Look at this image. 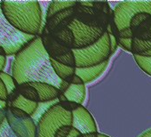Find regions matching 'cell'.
Here are the masks:
<instances>
[{"instance_id":"obj_1","label":"cell","mask_w":151,"mask_h":137,"mask_svg":"<svg viewBox=\"0 0 151 137\" xmlns=\"http://www.w3.org/2000/svg\"><path fill=\"white\" fill-rule=\"evenodd\" d=\"M12 76L19 85L29 82H44L58 87L62 94L70 85L55 74L40 36L29 41L14 55L12 63Z\"/></svg>"},{"instance_id":"obj_2","label":"cell","mask_w":151,"mask_h":137,"mask_svg":"<svg viewBox=\"0 0 151 137\" xmlns=\"http://www.w3.org/2000/svg\"><path fill=\"white\" fill-rule=\"evenodd\" d=\"M0 7L16 30L34 37L41 35L43 12L38 1H0Z\"/></svg>"},{"instance_id":"obj_3","label":"cell","mask_w":151,"mask_h":137,"mask_svg":"<svg viewBox=\"0 0 151 137\" xmlns=\"http://www.w3.org/2000/svg\"><path fill=\"white\" fill-rule=\"evenodd\" d=\"M76 68H90L109 61L111 53L110 36L107 31L103 37L94 45L83 48L73 49Z\"/></svg>"},{"instance_id":"obj_4","label":"cell","mask_w":151,"mask_h":137,"mask_svg":"<svg viewBox=\"0 0 151 137\" xmlns=\"http://www.w3.org/2000/svg\"><path fill=\"white\" fill-rule=\"evenodd\" d=\"M73 115L61 108L59 102L50 107L37 124V137H54L56 131L62 125H72Z\"/></svg>"},{"instance_id":"obj_5","label":"cell","mask_w":151,"mask_h":137,"mask_svg":"<svg viewBox=\"0 0 151 137\" xmlns=\"http://www.w3.org/2000/svg\"><path fill=\"white\" fill-rule=\"evenodd\" d=\"M36 37L24 34L13 27L5 17L0 7V45L6 50V55H15Z\"/></svg>"},{"instance_id":"obj_6","label":"cell","mask_w":151,"mask_h":137,"mask_svg":"<svg viewBox=\"0 0 151 137\" xmlns=\"http://www.w3.org/2000/svg\"><path fill=\"white\" fill-rule=\"evenodd\" d=\"M139 13L151 14V1H124L113 10V19L118 30L130 28L132 18Z\"/></svg>"},{"instance_id":"obj_7","label":"cell","mask_w":151,"mask_h":137,"mask_svg":"<svg viewBox=\"0 0 151 137\" xmlns=\"http://www.w3.org/2000/svg\"><path fill=\"white\" fill-rule=\"evenodd\" d=\"M68 28L72 30L74 35V49H83L94 45L100 41L107 32L106 29L90 27L76 19Z\"/></svg>"},{"instance_id":"obj_8","label":"cell","mask_w":151,"mask_h":137,"mask_svg":"<svg viewBox=\"0 0 151 137\" xmlns=\"http://www.w3.org/2000/svg\"><path fill=\"white\" fill-rule=\"evenodd\" d=\"M112 14L108 15L104 13L97 12L93 7H88L81 5L79 1H77V5L75 6V19L90 27L108 30Z\"/></svg>"},{"instance_id":"obj_9","label":"cell","mask_w":151,"mask_h":137,"mask_svg":"<svg viewBox=\"0 0 151 137\" xmlns=\"http://www.w3.org/2000/svg\"><path fill=\"white\" fill-rule=\"evenodd\" d=\"M6 120L18 137H37V123L32 117L26 118H14L6 108Z\"/></svg>"},{"instance_id":"obj_10","label":"cell","mask_w":151,"mask_h":137,"mask_svg":"<svg viewBox=\"0 0 151 137\" xmlns=\"http://www.w3.org/2000/svg\"><path fill=\"white\" fill-rule=\"evenodd\" d=\"M74 20L75 7L62 10L52 15L50 19L45 20L41 33L50 34L55 31L61 30L65 28H68V26L72 23Z\"/></svg>"},{"instance_id":"obj_11","label":"cell","mask_w":151,"mask_h":137,"mask_svg":"<svg viewBox=\"0 0 151 137\" xmlns=\"http://www.w3.org/2000/svg\"><path fill=\"white\" fill-rule=\"evenodd\" d=\"M130 29L132 31V38L140 40H151V14L139 13L130 22Z\"/></svg>"},{"instance_id":"obj_12","label":"cell","mask_w":151,"mask_h":137,"mask_svg":"<svg viewBox=\"0 0 151 137\" xmlns=\"http://www.w3.org/2000/svg\"><path fill=\"white\" fill-rule=\"evenodd\" d=\"M72 126L78 129L81 133L86 134L90 133H98L95 120L86 107L81 105L72 113Z\"/></svg>"},{"instance_id":"obj_13","label":"cell","mask_w":151,"mask_h":137,"mask_svg":"<svg viewBox=\"0 0 151 137\" xmlns=\"http://www.w3.org/2000/svg\"><path fill=\"white\" fill-rule=\"evenodd\" d=\"M40 37H41L43 45H44L46 53H48L50 59L57 61L60 57H61L72 51V49H69V48L59 44L49 34L41 33Z\"/></svg>"},{"instance_id":"obj_14","label":"cell","mask_w":151,"mask_h":137,"mask_svg":"<svg viewBox=\"0 0 151 137\" xmlns=\"http://www.w3.org/2000/svg\"><path fill=\"white\" fill-rule=\"evenodd\" d=\"M31 86H33L38 92L40 102H50L57 101L59 96L62 94L60 90L50 84L44 82H29Z\"/></svg>"},{"instance_id":"obj_15","label":"cell","mask_w":151,"mask_h":137,"mask_svg":"<svg viewBox=\"0 0 151 137\" xmlns=\"http://www.w3.org/2000/svg\"><path fill=\"white\" fill-rule=\"evenodd\" d=\"M109 61H105L98 66L90 67V68H76V74L82 79V80L86 85L89 84L96 80L103 74V72L108 67Z\"/></svg>"},{"instance_id":"obj_16","label":"cell","mask_w":151,"mask_h":137,"mask_svg":"<svg viewBox=\"0 0 151 137\" xmlns=\"http://www.w3.org/2000/svg\"><path fill=\"white\" fill-rule=\"evenodd\" d=\"M86 85H73L70 84L68 88L63 93L68 101L77 102L80 105L83 104L86 96Z\"/></svg>"},{"instance_id":"obj_17","label":"cell","mask_w":151,"mask_h":137,"mask_svg":"<svg viewBox=\"0 0 151 137\" xmlns=\"http://www.w3.org/2000/svg\"><path fill=\"white\" fill-rule=\"evenodd\" d=\"M50 60H51V64L52 66V68H53L55 74L61 80L67 82L68 84H70L74 75L76 74V68L60 64L52 59H50Z\"/></svg>"},{"instance_id":"obj_18","label":"cell","mask_w":151,"mask_h":137,"mask_svg":"<svg viewBox=\"0 0 151 137\" xmlns=\"http://www.w3.org/2000/svg\"><path fill=\"white\" fill-rule=\"evenodd\" d=\"M49 35L59 44H60L69 49H72V50L74 49L75 38H74L73 32L69 28H65L61 30L50 33Z\"/></svg>"},{"instance_id":"obj_19","label":"cell","mask_w":151,"mask_h":137,"mask_svg":"<svg viewBox=\"0 0 151 137\" xmlns=\"http://www.w3.org/2000/svg\"><path fill=\"white\" fill-rule=\"evenodd\" d=\"M133 55L139 56H151V40L132 39V52Z\"/></svg>"},{"instance_id":"obj_20","label":"cell","mask_w":151,"mask_h":137,"mask_svg":"<svg viewBox=\"0 0 151 137\" xmlns=\"http://www.w3.org/2000/svg\"><path fill=\"white\" fill-rule=\"evenodd\" d=\"M8 106H14L16 108H19L22 110H24L25 112H27L29 115H30L31 117L36 113V111L38 109L39 103L38 102H31L29 101L25 98H23L21 94L17 97L16 100H14L10 105Z\"/></svg>"},{"instance_id":"obj_21","label":"cell","mask_w":151,"mask_h":137,"mask_svg":"<svg viewBox=\"0 0 151 137\" xmlns=\"http://www.w3.org/2000/svg\"><path fill=\"white\" fill-rule=\"evenodd\" d=\"M77 5V1H52L50 3L47 12L45 14V20L50 19L55 14L68 8L75 7Z\"/></svg>"},{"instance_id":"obj_22","label":"cell","mask_w":151,"mask_h":137,"mask_svg":"<svg viewBox=\"0 0 151 137\" xmlns=\"http://www.w3.org/2000/svg\"><path fill=\"white\" fill-rule=\"evenodd\" d=\"M19 91H20V94L31 102H40V98H39V94L37 90L30 85V83H23L22 85H19L18 87Z\"/></svg>"},{"instance_id":"obj_23","label":"cell","mask_w":151,"mask_h":137,"mask_svg":"<svg viewBox=\"0 0 151 137\" xmlns=\"http://www.w3.org/2000/svg\"><path fill=\"white\" fill-rule=\"evenodd\" d=\"M133 57L136 63L141 70L147 75L151 76V56L146 57V56L133 55Z\"/></svg>"},{"instance_id":"obj_24","label":"cell","mask_w":151,"mask_h":137,"mask_svg":"<svg viewBox=\"0 0 151 137\" xmlns=\"http://www.w3.org/2000/svg\"><path fill=\"white\" fill-rule=\"evenodd\" d=\"M0 78H1V79L3 80V82L5 83V85L7 88L8 94H11L14 90H15L19 87V84L16 81V79L12 75H10L5 71L0 72Z\"/></svg>"},{"instance_id":"obj_25","label":"cell","mask_w":151,"mask_h":137,"mask_svg":"<svg viewBox=\"0 0 151 137\" xmlns=\"http://www.w3.org/2000/svg\"><path fill=\"white\" fill-rule=\"evenodd\" d=\"M0 137H18L14 133L6 120H5L0 126Z\"/></svg>"},{"instance_id":"obj_26","label":"cell","mask_w":151,"mask_h":137,"mask_svg":"<svg viewBox=\"0 0 151 137\" xmlns=\"http://www.w3.org/2000/svg\"><path fill=\"white\" fill-rule=\"evenodd\" d=\"M60 105L61 106L62 109H64L66 111H68V112H71L73 113L76 110H78L81 105L77 103V102H71V101H68V99L65 100V101H61V102H59Z\"/></svg>"},{"instance_id":"obj_27","label":"cell","mask_w":151,"mask_h":137,"mask_svg":"<svg viewBox=\"0 0 151 137\" xmlns=\"http://www.w3.org/2000/svg\"><path fill=\"white\" fill-rule=\"evenodd\" d=\"M73 130L72 125H65L60 126L55 133L54 137H68Z\"/></svg>"},{"instance_id":"obj_28","label":"cell","mask_w":151,"mask_h":137,"mask_svg":"<svg viewBox=\"0 0 151 137\" xmlns=\"http://www.w3.org/2000/svg\"><path fill=\"white\" fill-rule=\"evenodd\" d=\"M7 110L12 113V115L14 118H26L31 117L24 110H22L19 108L14 107V106H7Z\"/></svg>"},{"instance_id":"obj_29","label":"cell","mask_w":151,"mask_h":137,"mask_svg":"<svg viewBox=\"0 0 151 137\" xmlns=\"http://www.w3.org/2000/svg\"><path fill=\"white\" fill-rule=\"evenodd\" d=\"M118 46H121L123 49H124L127 52H132V39H125L121 37H116Z\"/></svg>"},{"instance_id":"obj_30","label":"cell","mask_w":151,"mask_h":137,"mask_svg":"<svg viewBox=\"0 0 151 137\" xmlns=\"http://www.w3.org/2000/svg\"><path fill=\"white\" fill-rule=\"evenodd\" d=\"M8 91L7 88L5 85V83L3 82V80L0 78V101L6 102L8 101Z\"/></svg>"},{"instance_id":"obj_31","label":"cell","mask_w":151,"mask_h":137,"mask_svg":"<svg viewBox=\"0 0 151 137\" xmlns=\"http://www.w3.org/2000/svg\"><path fill=\"white\" fill-rule=\"evenodd\" d=\"M118 37L125 38V39H132V31L130 28H126L124 30H122L118 32Z\"/></svg>"},{"instance_id":"obj_32","label":"cell","mask_w":151,"mask_h":137,"mask_svg":"<svg viewBox=\"0 0 151 137\" xmlns=\"http://www.w3.org/2000/svg\"><path fill=\"white\" fill-rule=\"evenodd\" d=\"M109 36H110V44H111V53L113 54L116 51L118 45H117V42H116V37L113 35H111V34H109Z\"/></svg>"},{"instance_id":"obj_33","label":"cell","mask_w":151,"mask_h":137,"mask_svg":"<svg viewBox=\"0 0 151 137\" xmlns=\"http://www.w3.org/2000/svg\"><path fill=\"white\" fill-rule=\"evenodd\" d=\"M70 84H73V85H83V84H85V83H84V81L82 80V79H81L79 76H78L77 74H75ZM85 85H86V84H85Z\"/></svg>"},{"instance_id":"obj_34","label":"cell","mask_w":151,"mask_h":137,"mask_svg":"<svg viewBox=\"0 0 151 137\" xmlns=\"http://www.w3.org/2000/svg\"><path fill=\"white\" fill-rule=\"evenodd\" d=\"M6 62H7L6 56H1V55H0V72L4 71L5 68L6 66Z\"/></svg>"},{"instance_id":"obj_35","label":"cell","mask_w":151,"mask_h":137,"mask_svg":"<svg viewBox=\"0 0 151 137\" xmlns=\"http://www.w3.org/2000/svg\"><path fill=\"white\" fill-rule=\"evenodd\" d=\"M6 109H0V126L6 120Z\"/></svg>"},{"instance_id":"obj_36","label":"cell","mask_w":151,"mask_h":137,"mask_svg":"<svg viewBox=\"0 0 151 137\" xmlns=\"http://www.w3.org/2000/svg\"><path fill=\"white\" fill-rule=\"evenodd\" d=\"M139 137H151V128L142 133Z\"/></svg>"},{"instance_id":"obj_37","label":"cell","mask_w":151,"mask_h":137,"mask_svg":"<svg viewBox=\"0 0 151 137\" xmlns=\"http://www.w3.org/2000/svg\"><path fill=\"white\" fill-rule=\"evenodd\" d=\"M99 133H86L85 134L86 137H98Z\"/></svg>"},{"instance_id":"obj_38","label":"cell","mask_w":151,"mask_h":137,"mask_svg":"<svg viewBox=\"0 0 151 137\" xmlns=\"http://www.w3.org/2000/svg\"><path fill=\"white\" fill-rule=\"evenodd\" d=\"M0 55H1V56H7L5 48L3 46H1V45H0Z\"/></svg>"},{"instance_id":"obj_39","label":"cell","mask_w":151,"mask_h":137,"mask_svg":"<svg viewBox=\"0 0 151 137\" xmlns=\"http://www.w3.org/2000/svg\"><path fill=\"white\" fill-rule=\"evenodd\" d=\"M7 108V103L0 101V109H6Z\"/></svg>"},{"instance_id":"obj_40","label":"cell","mask_w":151,"mask_h":137,"mask_svg":"<svg viewBox=\"0 0 151 137\" xmlns=\"http://www.w3.org/2000/svg\"><path fill=\"white\" fill-rule=\"evenodd\" d=\"M98 137H109V136L107 135V134H104V133H99L98 134Z\"/></svg>"},{"instance_id":"obj_41","label":"cell","mask_w":151,"mask_h":137,"mask_svg":"<svg viewBox=\"0 0 151 137\" xmlns=\"http://www.w3.org/2000/svg\"><path fill=\"white\" fill-rule=\"evenodd\" d=\"M76 137H86V136H85V134H83V133H80V134H78V136H76Z\"/></svg>"}]
</instances>
